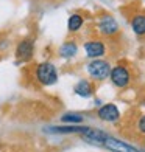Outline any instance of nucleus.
I'll return each instance as SVG.
<instances>
[{
    "mask_svg": "<svg viewBox=\"0 0 145 152\" xmlns=\"http://www.w3.org/2000/svg\"><path fill=\"white\" fill-rule=\"evenodd\" d=\"M34 78L41 86H53L58 81V70L52 62H41L34 68Z\"/></svg>",
    "mask_w": 145,
    "mask_h": 152,
    "instance_id": "nucleus-1",
    "label": "nucleus"
},
{
    "mask_svg": "<svg viewBox=\"0 0 145 152\" xmlns=\"http://www.w3.org/2000/svg\"><path fill=\"white\" fill-rule=\"evenodd\" d=\"M86 68H87L89 76L94 78L95 81H103V79L109 78V72H111V65H109V62L103 61L100 58L91 61Z\"/></svg>",
    "mask_w": 145,
    "mask_h": 152,
    "instance_id": "nucleus-2",
    "label": "nucleus"
},
{
    "mask_svg": "<svg viewBox=\"0 0 145 152\" xmlns=\"http://www.w3.org/2000/svg\"><path fill=\"white\" fill-rule=\"evenodd\" d=\"M109 79H111V82L115 87L123 88L129 84L131 72L127 65H115L114 68H111V72H109Z\"/></svg>",
    "mask_w": 145,
    "mask_h": 152,
    "instance_id": "nucleus-3",
    "label": "nucleus"
},
{
    "mask_svg": "<svg viewBox=\"0 0 145 152\" xmlns=\"http://www.w3.org/2000/svg\"><path fill=\"white\" fill-rule=\"evenodd\" d=\"M34 54V40L30 37L22 39L16 47V59L19 62H28Z\"/></svg>",
    "mask_w": 145,
    "mask_h": 152,
    "instance_id": "nucleus-4",
    "label": "nucleus"
},
{
    "mask_svg": "<svg viewBox=\"0 0 145 152\" xmlns=\"http://www.w3.org/2000/svg\"><path fill=\"white\" fill-rule=\"evenodd\" d=\"M98 146H103V148H106V149L112 151V152H139L136 148L129 146V144L123 143L120 140H117V138H112L111 135H108L106 138H103Z\"/></svg>",
    "mask_w": 145,
    "mask_h": 152,
    "instance_id": "nucleus-5",
    "label": "nucleus"
},
{
    "mask_svg": "<svg viewBox=\"0 0 145 152\" xmlns=\"http://www.w3.org/2000/svg\"><path fill=\"white\" fill-rule=\"evenodd\" d=\"M98 118L103 121H108V123H115L117 120L120 118V110L115 104H105L98 109Z\"/></svg>",
    "mask_w": 145,
    "mask_h": 152,
    "instance_id": "nucleus-6",
    "label": "nucleus"
},
{
    "mask_svg": "<svg viewBox=\"0 0 145 152\" xmlns=\"http://www.w3.org/2000/svg\"><path fill=\"white\" fill-rule=\"evenodd\" d=\"M98 28L103 36H114L119 33V23L111 16H103L98 22Z\"/></svg>",
    "mask_w": 145,
    "mask_h": 152,
    "instance_id": "nucleus-7",
    "label": "nucleus"
},
{
    "mask_svg": "<svg viewBox=\"0 0 145 152\" xmlns=\"http://www.w3.org/2000/svg\"><path fill=\"white\" fill-rule=\"evenodd\" d=\"M84 51L87 54V58L97 59V58H101L106 53V45L101 40H89V42L84 44Z\"/></svg>",
    "mask_w": 145,
    "mask_h": 152,
    "instance_id": "nucleus-8",
    "label": "nucleus"
},
{
    "mask_svg": "<svg viewBox=\"0 0 145 152\" xmlns=\"http://www.w3.org/2000/svg\"><path fill=\"white\" fill-rule=\"evenodd\" d=\"M87 126H58V127H52V132H56V134H80V137L83 134L87 132Z\"/></svg>",
    "mask_w": 145,
    "mask_h": 152,
    "instance_id": "nucleus-9",
    "label": "nucleus"
},
{
    "mask_svg": "<svg viewBox=\"0 0 145 152\" xmlns=\"http://www.w3.org/2000/svg\"><path fill=\"white\" fill-rule=\"evenodd\" d=\"M73 90L78 96H81V98H87V96L92 95L94 88H92V84L87 79H81V81L77 82V86L73 87Z\"/></svg>",
    "mask_w": 145,
    "mask_h": 152,
    "instance_id": "nucleus-10",
    "label": "nucleus"
},
{
    "mask_svg": "<svg viewBox=\"0 0 145 152\" xmlns=\"http://www.w3.org/2000/svg\"><path fill=\"white\" fill-rule=\"evenodd\" d=\"M131 28L136 36H145V14H136L131 19Z\"/></svg>",
    "mask_w": 145,
    "mask_h": 152,
    "instance_id": "nucleus-11",
    "label": "nucleus"
},
{
    "mask_svg": "<svg viewBox=\"0 0 145 152\" xmlns=\"http://www.w3.org/2000/svg\"><path fill=\"white\" fill-rule=\"evenodd\" d=\"M77 51H78L77 44H75L73 40H69V42H66V44L61 45V48H59V56H63V58H66V59H70V58H73L75 54H77Z\"/></svg>",
    "mask_w": 145,
    "mask_h": 152,
    "instance_id": "nucleus-12",
    "label": "nucleus"
},
{
    "mask_svg": "<svg viewBox=\"0 0 145 152\" xmlns=\"http://www.w3.org/2000/svg\"><path fill=\"white\" fill-rule=\"evenodd\" d=\"M83 23H84V19H83L80 14H72L67 20V28H69V31L75 33V31H78L81 28Z\"/></svg>",
    "mask_w": 145,
    "mask_h": 152,
    "instance_id": "nucleus-13",
    "label": "nucleus"
},
{
    "mask_svg": "<svg viewBox=\"0 0 145 152\" xmlns=\"http://www.w3.org/2000/svg\"><path fill=\"white\" fill-rule=\"evenodd\" d=\"M83 116L81 115H78V113H66V115H63L61 116V121L63 123H69V124H80V123H83Z\"/></svg>",
    "mask_w": 145,
    "mask_h": 152,
    "instance_id": "nucleus-14",
    "label": "nucleus"
},
{
    "mask_svg": "<svg viewBox=\"0 0 145 152\" xmlns=\"http://www.w3.org/2000/svg\"><path fill=\"white\" fill-rule=\"evenodd\" d=\"M136 126H137V130H139V134L145 137V115H142L141 118L137 120Z\"/></svg>",
    "mask_w": 145,
    "mask_h": 152,
    "instance_id": "nucleus-15",
    "label": "nucleus"
}]
</instances>
